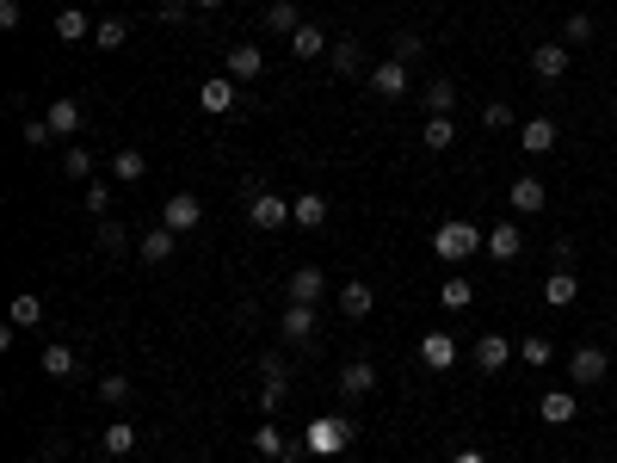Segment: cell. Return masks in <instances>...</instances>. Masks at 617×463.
Instances as JSON below:
<instances>
[{
  "label": "cell",
  "mask_w": 617,
  "mask_h": 463,
  "mask_svg": "<svg viewBox=\"0 0 617 463\" xmlns=\"http://www.w3.org/2000/svg\"><path fill=\"white\" fill-rule=\"evenodd\" d=\"M25 149H44V142H56V130H50V118H25Z\"/></svg>",
  "instance_id": "obj_45"
},
{
  "label": "cell",
  "mask_w": 617,
  "mask_h": 463,
  "mask_svg": "<svg viewBox=\"0 0 617 463\" xmlns=\"http://www.w3.org/2000/svg\"><path fill=\"white\" fill-rule=\"evenodd\" d=\"M334 389H340V396H371V389H377V365L371 359H352V365H340V377H334Z\"/></svg>",
  "instance_id": "obj_16"
},
{
  "label": "cell",
  "mask_w": 617,
  "mask_h": 463,
  "mask_svg": "<svg viewBox=\"0 0 617 463\" xmlns=\"http://www.w3.org/2000/svg\"><path fill=\"white\" fill-rule=\"evenodd\" d=\"M290 223H297V229H328V198H321V192H303L297 204H290Z\"/></svg>",
  "instance_id": "obj_21"
},
{
  "label": "cell",
  "mask_w": 617,
  "mask_h": 463,
  "mask_svg": "<svg viewBox=\"0 0 617 463\" xmlns=\"http://www.w3.org/2000/svg\"><path fill=\"white\" fill-rule=\"evenodd\" d=\"M371 309H377V291H371L365 278H346L340 284V315H346V322H365Z\"/></svg>",
  "instance_id": "obj_17"
},
{
  "label": "cell",
  "mask_w": 617,
  "mask_h": 463,
  "mask_svg": "<svg viewBox=\"0 0 617 463\" xmlns=\"http://www.w3.org/2000/svg\"><path fill=\"white\" fill-rule=\"evenodd\" d=\"M506 204H513V217H537V210L550 204V186H543L537 173H525V180H513V192H506Z\"/></svg>",
  "instance_id": "obj_14"
},
{
  "label": "cell",
  "mask_w": 617,
  "mask_h": 463,
  "mask_svg": "<svg viewBox=\"0 0 617 463\" xmlns=\"http://www.w3.org/2000/svg\"><path fill=\"white\" fill-rule=\"evenodd\" d=\"M130 396H136V383H130V377H118V371H112V377H99V402H105V408H130Z\"/></svg>",
  "instance_id": "obj_35"
},
{
  "label": "cell",
  "mask_w": 617,
  "mask_h": 463,
  "mask_svg": "<svg viewBox=\"0 0 617 463\" xmlns=\"http://www.w3.org/2000/svg\"><path fill=\"white\" fill-rule=\"evenodd\" d=\"M605 463H617V457H605Z\"/></svg>",
  "instance_id": "obj_53"
},
{
  "label": "cell",
  "mask_w": 617,
  "mask_h": 463,
  "mask_svg": "<svg viewBox=\"0 0 617 463\" xmlns=\"http://www.w3.org/2000/svg\"><path fill=\"white\" fill-rule=\"evenodd\" d=\"M31 322H44V297L38 291H19L13 297V328H31Z\"/></svg>",
  "instance_id": "obj_37"
},
{
  "label": "cell",
  "mask_w": 617,
  "mask_h": 463,
  "mask_svg": "<svg viewBox=\"0 0 617 463\" xmlns=\"http://www.w3.org/2000/svg\"><path fill=\"white\" fill-rule=\"evenodd\" d=\"M550 260H556L562 272H574V235H556V241H550Z\"/></svg>",
  "instance_id": "obj_47"
},
{
  "label": "cell",
  "mask_w": 617,
  "mask_h": 463,
  "mask_svg": "<svg viewBox=\"0 0 617 463\" xmlns=\"http://www.w3.org/2000/svg\"><path fill=\"white\" fill-rule=\"evenodd\" d=\"M451 142H457V124H451V118H426V149H432V155H445Z\"/></svg>",
  "instance_id": "obj_42"
},
{
  "label": "cell",
  "mask_w": 617,
  "mask_h": 463,
  "mask_svg": "<svg viewBox=\"0 0 617 463\" xmlns=\"http://www.w3.org/2000/svg\"><path fill=\"white\" fill-rule=\"evenodd\" d=\"M605 371H611L605 346H574V352H568V383H574V389H593V383H605Z\"/></svg>",
  "instance_id": "obj_4"
},
{
  "label": "cell",
  "mask_w": 617,
  "mask_h": 463,
  "mask_svg": "<svg viewBox=\"0 0 617 463\" xmlns=\"http://www.w3.org/2000/svg\"><path fill=\"white\" fill-rule=\"evenodd\" d=\"M482 124H488V130H513V105H506V99H488V105H482Z\"/></svg>",
  "instance_id": "obj_44"
},
{
  "label": "cell",
  "mask_w": 617,
  "mask_h": 463,
  "mask_svg": "<svg viewBox=\"0 0 617 463\" xmlns=\"http://www.w3.org/2000/svg\"><path fill=\"white\" fill-rule=\"evenodd\" d=\"M389 56H395V62H420V56H426V38H420V31H395Z\"/></svg>",
  "instance_id": "obj_43"
},
{
  "label": "cell",
  "mask_w": 617,
  "mask_h": 463,
  "mask_svg": "<svg viewBox=\"0 0 617 463\" xmlns=\"http://www.w3.org/2000/svg\"><path fill=\"white\" fill-rule=\"evenodd\" d=\"M260 377H266V383H260V408H266V420H272V414L284 408V396H290V371H284V359H266Z\"/></svg>",
  "instance_id": "obj_15"
},
{
  "label": "cell",
  "mask_w": 617,
  "mask_h": 463,
  "mask_svg": "<svg viewBox=\"0 0 617 463\" xmlns=\"http://www.w3.org/2000/svg\"><path fill=\"white\" fill-rule=\"evenodd\" d=\"M482 247H488V260H500V266H513V260L525 254V229H519L513 217H506V223H494V229H488V241H482Z\"/></svg>",
  "instance_id": "obj_8"
},
{
  "label": "cell",
  "mask_w": 617,
  "mask_h": 463,
  "mask_svg": "<svg viewBox=\"0 0 617 463\" xmlns=\"http://www.w3.org/2000/svg\"><path fill=\"white\" fill-rule=\"evenodd\" d=\"M315 328H321L315 303H284V322H278V334H284L290 346H309V340H315Z\"/></svg>",
  "instance_id": "obj_9"
},
{
  "label": "cell",
  "mask_w": 617,
  "mask_h": 463,
  "mask_svg": "<svg viewBox=\"0 0 617 463\" xmlns=\"http://www.w3.org/2000/svg\"><path fill=\"white\" fill-rule=\"evenodd\" d=\"M142 173H149V155H142V149H118V155H112V180H118V186H136Z\"/></svg>",
  "instance_id": "obj_28"
},
{
  "label": "cell",
  "mask_w": 617,
  "mask_h": 463,
  "mask_svg": "<svg viewBox=\"0 0 617 463\" xmlns=\"http://www.w3.org/2000/svg\"><path fill=\"white\" fill-rule=\"evenodd\" d=\"M99 451H105V457H130V451H136V420H112V426L99 433Z\"/></svg>",
  "instance_id": "obj_22"
},
{
  "label": "cell",
  "mask_w": 617,
  "mask_h": 463,
  "mask_svg": "<svg viewBox=\"0 0 617 463\" xmlns=\"http://www.w3.org/2000/svg\"><path fill=\"white\" fill-rule=\"evenodd\" d=\"M186 19V0H161V25H179Z\"/></svg>",
  "instance_id": "obj_49"
},
{
  "label": "cell",
  "mask_w": 617,
  "mask_h": 463,
  "mask_svg": "<svg viewBox=\"0 0 617 463\" xmlns=\"http://www.w3.org/2000/svg\"><path fill=\"white\" fill-rule=\"evenodd\" d=\"M519 359H525V371H543V365L556 359V340L550 334H525L519 340Z\"/></svg>",
  "instance_id": "obj_30"
},
{
  "label": "cell",
  "mask_w": 617,
  "mask_h": 463,
  "mask_svg": "<svg viewBox=\"0 0 617 463\" xmlns=\"http://www.w3.org/2000/svg\"><path fill=\"white\" fill-rule=\"evenodd\" d=\"M81 359H75V346H44V377H75Z\"/></svg>",
  "instance_id": "obj_36"
},
{
  "label": "cell",
  "mask_w": 617,
  "mask_h": 463,
  "mask_svg": "<svg viewBox=\"0 0 617 463\" xmlns=\"http://www.w3.org/2000/svg\"><path fill=\"white\" fill-rule=\"evenodd\" d=\"M543 297H550V303H556V309H568V303H574V297H580V278H574V272H562V266H556V272H550V278H543Z\"/></svg>",
  "instance_id": "obj_32"
},
{
  "label": "cell",
  "mask_w": 617,
  "mask_h": 463,
  "mask_svg": "<svg viewBox=\"0 0 617 463\" xmlns=\"http://www.w3.org/2000/svg\"><path fill=\"white\" fill-rule=\"evenodd\" d=\"M328 291H334V284H328V272H321V266H297V272H290L284 278V303H328Z\"/></svg>",
  "instance_id": "obj_3"
},
{
  "label": "cell",
  "mask_w": 617,
  "mask_h": 463,
  "mask_svg": "<svg viewBox=\"0 0 617 463\" xmlns=\"http://www.w3.org/2000/svg\"><path fill=\"white\" fill-rule=\"evenodd\" d=\"M482 241H488V229H476V223L451 217V223L432 229V254H439L445 266H463V260H476V254H482Z\"/></svg>",
  "instance_id": "obj_1"
},
{
  "label": "cell",
  "mask_w": 617,
  "mask_h": 463,
  "mask_svg": "<svg viewBox=\"0 0 617 463\" xmlns=\"http://www.w3.org/2000/svg\"><path fill=\"white\" fill-rule=\"evenodd\" d=\"M513 340H506V334H476V352H469V359H476V371L482 377H500L506 365H513Z\"/></svg>",
  "instance_id": "obj_7"
},
{
  "label": "cell",
  "mask_w": 617,
  "mask_h": 463,
  "mask_svg": "<svg viewBox=\"0 0 617 463\" xmlns=\"http://www.w3.org/2000/svg\"><path fill=\"white\" fill-rule=\"evenodd\" d=\"M574 408H580V402H574V389H550V396L537 402V414L550 420V426H568V420H574Z\"/></svg>",
  "instance_id": "obj_29"
},
{
  "label": "cell",
  "mask_w": 617,
  "mask_h": 463,
  "mask_svg": "<svg viewBox=\"0 0 617 463\" xmlns=\"http://www.w3.org/2000/svg\"><path fill=\"white\" fill-rule=\"evenodd\" d=\"M611 112H617V105H611Z\"/></svg>",
  "instance_id": "obj_54"
},
{
  "label": "cell",
  "mask_w": 617,
  "mask_h": 463,
  "mask_svg": "<svg viewBox=\"0 0 617 463\" xmlns=\"http://www.w3.org/2000/svg\"><path fill=\"white\" fill-rule=\"evenodd\" d=\"M44 118H50V130H56V136H81V124H87V112H81L75 99H56Z\"/></svg>",
  "instance_id": "obj_26"
},
{
  "label": "cell",
  "mask_w": 617,
  "mask_h": 463,
  "mask_svg": "<svg viewBox=\"0 0 617 463\" xmlns=\"http://www.w3.org/2000/svg\"><path fill=\"white\" fill-rule=\"evenodd\" d=\"M290 56H303V62H315V56H328V31L321 25H297V38H290Z\"/></svg>",
  "instance_id": "obj_25"
},
{
  "label": "cell",
  "mask_w": 617,
  "mask_h": 463,
  "mask_svg": "<svg viewBox=\"0 0 617 463\" xmlns=\"http://www.w3.org/2000/svg\"><path fill=\"white\" fill-rule=\"evenodd\" d=\"M198 105H204V112H229V105H235V81H229V75L204 81V87H198Z\"/></svg>",
  "instance_id": "obj_31"
},
{
  "label": "cell",
  "mask_w": 617,
  "mask_h": 463,
  "mask_svg": "<svg viewBox=\"0 0 617 463\" xmlns=\"http://www.w3.org/2000/svg\"><path fill=\"white\" fill-rule=\"evenodd\" d=\"M328 56H334V75H346V81L371 75V68H365V44H358V38H334V44H328Z\"/></svg>",
  "instance_id": "obj_19"
},
{
  "label": "cell",
  "mask_w": 617,
  "mask_h": 463,
  "mask_svg": "<svg viewBox=\"0 0 617 463\" xmlns=\"http://www.w3.org/2000/svg\"><path fill=\"white\" fill-rule=\"evenodd\" d=\"M62 173H68V180H93V149H87V142H75V149L62 155Z\"/></svg>",
  "instance_id": "obj_40"
},
{
  "label": "cell",
  "mask_w": 617,
  "mask_h": 463,
  "mask_svg": "<svg viewBox=\"0 0 617 463\" xmlns=\"http://www.w3.org/2000/svg\"><path fill=\"white\" fill-rule=\"evenodd\" d=\"M426 99V118H451V105H457V81H426L420 87Z\"/></svg>",
  "instance_id": "obj_27"
},
{
  "label": "cell",
  "mask_w": 617,
  "mask_h": 463,
  "mask_svg": "<svg viewBox=\"0 0 617 463\" xmlns=\"http://www.w3.org/2000/svg\"><path fill=\"white\" fill-rule=\"evenodd\" d=\"M451 463H488V457H482V451H457Z\"/></svg>",
  "instance_id": "obj_50"
},
{
  "label": "cell",
  "mask_w": 617,
  "mask_h": 463,
  "mask_svg": "<svg viewBox=\"0 0 617 463\" xmlns=\"http://www.w3.org/2000/svg\"><path fill=\"white\" fill-rule=\"evenodd\" d=\"M439 303H445V309H469V303H476V284H469L463 272H451V278L439 284Z\"/></svg>",
  "instance_id": "obj_34"
},
{
  "label": "cell",
  "mask_w": 617,
  "mask_h": 463,
  "mask_svg": "<svg viewBox=\"0 0 617 463\" xmlns=\"http://www.w3.org/2000/svg\"><path fill=\"white\" fill-rule=\"evenodd\" d=\"M87 217H112V186H93L87 180Z\"/></svg>",
  "instance_id": "obj_46"
},
{
  "label": "cell",
  "mask_w": 617,
  "mask_h": 463,
  "mask_svg": "<svg viewBox=\"0 0 617 463\" xmlns=\"http://www.w3.org/2000/svg\"><path fill=\"white\" fill-rule=\"evenodd\" d=\"M247 223L260 229V235H278V229L290 223V204H284L278 192H253V198H247Z\"/></svg>",
  "instance_id": "obj_6"
},
{
  "label": "cell",
  "mask_w": 617,
  "mask_h": 463,
  "mask_svg": "<svg viewBox=\"0 0 617 463\" xmlns=\"http://www.w3.org/2000/svg\"><path fill=\"white\" fill-rule=\"evenodd\" d=\"M556 136H562L556 118H525V124H519V149H525V155H550Z\"/></svg>",
  "instance_id": "obj_18"
},
{
  "label": "cell",
  "mask_w": 617,
  "mask_h": 463,
  "mask_svg": "<svg viewBox=\"0 0 617 463\" xmlns=\"http://www.w3.org/2000/svg\"><path fill=\"white\" fill-rule=\"evenodd\" d=\"M93 31H99V25H87L81 7H62V13H56V38H62V44H87Z\"/></svg>",
  "instance_id": "obj_24"
},
{
  "label": "cell",
  "mask_w": 617,
  "mask_h": 463,
  "mask_svg": "<svg viewBox=\"0 0 617 463\" xmlns=\"http://www.w3.org/2000/svg\"><path fill=\"white\" fill-rule=\"evenodd\" d=\"M253 451H260V457H272V463H278V457H290V451H284V433H278V420H266L260 433H253Z\"/></svg>",
  "instance_id": "obj_38"
},
{
  "label": "cell",
  "mask_w": 617,
  "mask_h": 463,
  "mask_svg": "<svg viewBox=\"0 0 617 463\" xmlns=\"http://www.w3.org/2000/svg\"><path fill=\"white\" fill-rule=\"evenodd\" d=\"M420 365L426 371H451L457 365V334H426L420 340Z\"/></svg>",
  "instance_id": "obj_20"
},
{
  "label": "cell",
  "mask_w": 617,
  "mask_h": 463,
  "mask_svg": "<svg viewBox=\"0 0 617 463\" xmlns=\"http://www.w3.org/2000/svg\"><path fill=\"white\" fill-rule=\"evenodd\" d=\"M278 463H303V457H297V451H290V457H278Z\"/></svg>",
  "instance_id": "obj_52"
},
{
  "label": "cell",
  "mask_w": 617,
  "mask_h": 463,
  "mask_svg": "<svg viewBox=\"0 0 617 463\" xmlns=\"http://www.w3.org/2000/svg\"><path fill=\"white\" fill-rule=\"evenodd\" d=\"M531 75H537V81H562V75H568V44H562V38L531 44Z\"/></svg>",
  "instance_id": "obj_12"
},
{
  "label": "cell",
  "mask_w": 617,
  "mask_h": 463,
  "mask_svg": "<svg viewBox=\"0 0 617 463\" xmlns=\"http://www.w3.org/2000/svg\"><path fill=\"white\" fill-rule=\"evenodd\" d=\"M266 25L278 31V38H297V25H303V13H297V0H272V7H266Z\"/></svg>",
  "instance_id": "obj_33"
},
{
  "label": "cell",
  "mask_w": 617,
  "mask_h": 463,
  "mask_svg": "<svg viewBox=\"0 0 617 463\" xmlns=\"http://www.w3.org/2000/svg\"><path fill=\"white\" fill-rule=\"evenodd\" d=\"M173 254H179V235H173L167 223L149 229V235H136V260H142V266H167Z\"/></svg>",
  "instance_id": "obj_13"
},
{
  "label": "cell",
  "mask_w": 617,
  "mask_h": 463,
  "mask_svg": "<svg viewBox=\"0 0 617 463\" xmlns=\"http://www.w3.org/2000/svg\"><path fill=\"white\" fill-rule=\"evenodd\" d=\"M192 7H204V13H216V7H229V0H192Z\"/></svg>",
  "instance_id": "obj_51"
},
{
  "label": "cell",
  "mask_w": 617,
  "mask_h": 463,
  "mask_svg": "<svg viewBox=\"0 0 617 463\" xmlns=\"http://www.w3.org/2000/svg\"><path fill=\"white\" fill-rule=\"evenodd\" d=\"M93 241L105 247V254H124V247H136V229H130V223H118V217H99Z\"/></svg>",
  "instance_id": "obj_23"
},
{
  "label": "cell",
  "mask_w": 617,
  "mask_h": 463,
  "mask_svg": "<svg viewBox=\"0 0 617 463\" xmlns=\"http://www.w3.org/2000/svg\"><path fill=\"white\" fill-rule=\"evenodd\" d=\"M562 44H568V50L593 44V19H587V13H568V19H562Z\"/></svg>",
  "instance_id": "obj_41"
},
{
  "label": "cell",
  "mask_w": 617,
  "mask_h": 463,
  "mask_svg": "<svg viewBox=\"0 0 617 463\" xmlns=\"http://www.w3.org/2000/svg\"><path fill=\"white\" fill-rule=\"evenodd\" d=\"M93 44H99V50H124V44H130V25H124V19H99Z\"/></svg>",
  "instance_id": "obj_39"
},
{
  "label": "cell",
  "mask_w": 617,
  "mask_h": 463,
  "mask_svg": "<svg viewBox=\"0 0 617 463\" xmlns=\"http://www.w3.org/2000/svg\"><path fill=\"white\" fill-rule=\"evenodd\" d=\"M365 87L377 93V99H402L408 93V62H395V56H383L371 75H365Z\"/></svg>",
  "instance_id": "obj_10"
},
{
  "label": "cell",
  "mask_w": 617,
  "mask_h": 463,
  "mask_svg": "<svg viewBox=\"0 0 617 463\" xmlns=\"http://www.w3.org/2000/svg\"><path fill=\"white\" fill-rule=\"evenodd\" d=\"M0 31H19V0H0Z\"/></svg>",
  "instance_id": "obj_48"
},
{
  "label": "cell",
  "mask_w": 617,
  "mask_h": 463,
  "mask_svg": "<svg viewBox=\"0 0 617 463\" xmlns=\"http://www.w3.org/2000/svg\"><path fill=\"white\" fill-rule=\"evenodd\" d=\"M161 223H167L173 235H192V229L204 223V198H198V192H173V198L161 204Z\"/></svg>",
  "instance_id": "obj_5"
},
{
  "label": "cell",
  "mask_w": 617,
  "mask_h": 463,
  "mask_svg": "<svg viewBox=\"0 0 617 463\" xmlns=\"http://www.w3.org/2000/svg\"><path fill=\"white\" fill-rule=\"evenodd\" d=\"M346 445H352V420H346V414L309 420V433H303V451H309V457H340Z\"/></svg>",
  "instance_id": "obj_2"
},
{
  "label": "cell",
  "mask_w": 617,
  "mask_h": 463,
  "mask_svg": "<svg viewBox=\"0 0 617 463\" xmlns=\"http://www.w3.org/2000/svg\"><path fill=\"white\" fill-rule=\"evenodd\" d=\"M223 68H229V81H260L266 75V50L260 44H229Z\"/></svg>",
  "instance_id": "obj_11"
}]
</instances>
